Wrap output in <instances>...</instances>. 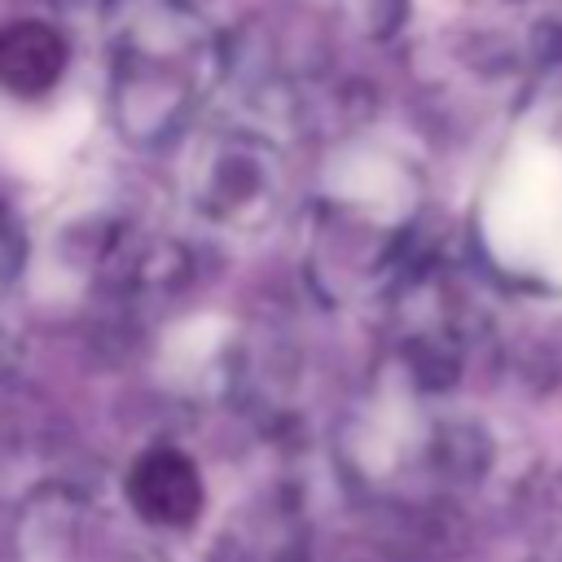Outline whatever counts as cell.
<instances>
[{
  "mask_svg": "<svg viewBox=\"0 0 562 562\" xmlns=\"http://www.w3.org/2000/svg\"><path fill=\"white\" fill-rule=\"evenodd\" d=\"M61 70V40L48 26L22 22L0 35V79L18 92H40Z\"/></svg>",
  "mask_w": 562,
  "mask_h": 562,
  "instance_id": "obj_1",
  "label": "cell"
}]
</instances>
